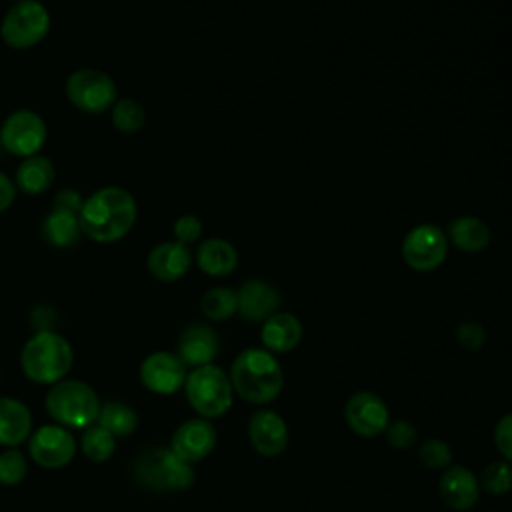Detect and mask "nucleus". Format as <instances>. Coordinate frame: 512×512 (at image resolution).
Listing matches in <instances>:
<instances>
[{
	"instance_id": "1",
	"label": "nucleus",
	"mask_w": 512,
	"mask_h": 512,
	"mask_svg": "<svg viewBox=\"0 0 512 512\" xmlns=\"http://www.w3.org/2000/svg\"><path fill=\"white\" fill-rule=\"evenodd\" d=\"M138 218L132 192L122 186H102L84 198L78 220L82 236L96 244H112L130 234Z\"/></svg>"
},
{
	"instance_id": "2",
	"label": "nucleus",
	"mask_w": 512,
	"mask_h": 512,
	"mask_svg": "<svg viewBox=\"0 0 512 512\" xmlns=\"http://www.w3.org/2000/svg\"><path fill=\"white\" fill-rule=\"evenodd\" d=\"M228 376L234 394L254 406L272 404L284 388L282 364L266 348L242 350L234 358Z\"/></svg>"
},
{
	"instance_id": "3",
	"label": "nucleus",
	"mask_w": 512,
	"mask_h": 512,
	"mask_svg": "<svg viewBox=\"0 0 512 512\" xmlns=\"http://www.w3.org/2000/svg\"><path fill=\"white\" fill-rule=\"evenodd\" d=\"M74 362L70 342L54 332L40 330L30 336L20 352V366L28 380L36 384H56L66 378Z\"/></svg>"
},
{
	"instance_id": "4",
	"label": "nucleus",
	"mask_w": 512,
	"mask_h": 512,
	"mask_svg": "<svg viewBox=\"0 0 512 512\" xmlns=\"http://www.w3.org/2000/svg\"><path fill=\"white\" fill-rule=\"evenodd\" d=\"M134 480L154 492H182L194 482V468L170 446L142 450L132 466Z\"/></svg>"
},
{
	"instance_id": "5",
	"label": "nucleus",
	"mask_w": 512,
	"mask_h": 512,
	"mask_svg": "<svg viewBox=\"0 0 512 512\" xmlns=\"http://www.w3.org/2000/svg\"><path fill=\"white\" fill-rule=\"evenodd\" d=\"M44 406L56 424L68 430H84L96 422L100 400L90 384L64 378L48 388Z\"/></svg>"
},
{
	"instance_id": "6",
	"label": "nucleus",
	"mask_w": 512,
	"mask_h": 512,
	"mask_svg": "<svg viewBox=\"0 0 512 512\" xmlns=\"http://www.w3.org/2000/svg\"><path fill=\"white\" fill-rule=\"evenodd\" d=\"M184 394L192 410L206 420L224 416L234 402L230 376L216 364L192 368L184 382Z\"/></svg>"
},
{
	"instance_id": "7",
	"label": "nucleus",
	"mask_w": 512,
	"mask_h": 512,
	"mask_svg": "<svg viewBox=\"0 0 512 512\" xmlns=\"http://www.w3.org/2000/svg\"><path fill=\"white\" fill-rule=\"evenodd\" d=\"M52 16L40 0L14 2L0 22V38L8 48L30 50L50 32Z\"/></svg>"
},
{
	"instance_id": "8",
	"label": "nucleus",
	"mask_w": 512,
	"mask_h": 512,
	"mask_svg": "<svg viewBox=\"0 0 512 512\" xmlns=\"http://www.w3.org/2000/svg\"><path fill=\"white\" fill-rule=\"evenodd\" d=\"M68 102L86 114L110 112L118 100V88L110 74L98 68H78L64 84Z\"/></svg>"
},
{
	"instance_id": "9",
	"label": "nucleus",
	"mask_w": 512,
	"mask_h": 512,
	"mask_svg": "<svg viewBox=\"0 0 512 512\" xmlns=\"http://www.w3.org/2000/svg\"><path fill=\"white\" fill-rule=\"evenodd\" d=\"M48 140V128L44 118L30 110V108H18L10 112L2 126H0V144L2 148L12 154L22 158L40 154Z\"/></svg>"
},
{
	"instance_id": "10",
	"label": "nucleus",
	"mask_w": 512,
	"mask_h": 512,
	"mask_svg": "<svg viewBox=\"0 0 512 512\" xmlns=\"http://www.w3.org/2000/svg\"><path fill=\"white\" fill-rule=\"evenodd\" d=\"M402 260L416 272L436 270L448 254V238L434 224L414 226L402 240Z\"/></svg>"
},
{
	"instance_id": "11",
	"label": "nucleus",
	"mask_w": 512,
	"mask_h": 512,
	"mask_svg": "<svg viewBox=\"0 0 512 512\" xmlns=\"http://www.w3.org/2000/svg\"><path fill=\"white\" fill-rule=\"evenodd\" d=\"M28 454L32 462L46 470H58L72 462L76 454V438L72 430L60 424H44L28 438Z\"/></svg>"
},
{
	"instance_id": "12",
	"label": "nucleus",
	"mask_w": 512,
	"mask_h": 512,
	"mask_svg": "<svg viewBox=\"0 0 512 512\" xmlns=\"http://www.w3.org/2000/svg\"><path fill=\"white\" fill-rule=\"evenodd\" d=\"M344 420L356 436L376 438L388 428L390 410L376 392L358 390L344 404Z\"/></svg>"
},
{
	"instance_id": "13",
	"label": "nucleus",
	"mask_w": 512,
	"mask_h": 512,
	"mask_svg": "<svg viewBox=\"0 0 512 512\" xmlns=\"http://www.w3.org/2000/svg\"><path fill=\"white\" fill-rule=\"evenodd\" d=\"M140 382L144 388H148L154 394H174L180 388H184L188 368L186 364L178 358L176 352L168 350H158L148 354L142 364H140Z\"/></svg>"
},
{
	"instance_id": "14",
	"label": "nucleus",
	"mask_w": 512,
	"mask_h": 512,
	"mask_svg": "<svg viewBox=\"0 0 512 512\" xmlns=\"http://www.w3.org/2000/svg\"><path fill=\"white\" fill-rule=\"evenodd\" d=\"M246 434L254 452L264 458L280 456L290 440L286 420L276 410H270L266 406L258 408L250 416L246 424Z\"/></svg>"
},
{
	"instance_id": "15",
	"label": "nucleus",
	"mask_w": 512,
	"mask_h": 512,
	"mask_svg": "<svg viewBox=\"0 0 512 512\" xmlns=\"http://www.w3.org/2000/svg\"><path fill=\"white\" fill-rule=\"evenodd\" d=\"M216 442H218V434L212 420L196 416L182 422L174 430L170 438V448L182 460H186L188 464H194L204 460L208 454H212V450L216 448Z\"/></svg>"
},
{
	"instance_id": "16",
	"label": "nucleus",
	"mask_w": 512,
	"mask_h": 512,
	"mask_svg": "<svg viewBox=\"0 0 512 512\" xmlns=\"http://www.w3.org/2000/svg\"><path fill=\"white\" fill-rule=\"evenodd\" d=\"M480 482L478 476L462 466V464H450L446 470H442L440 482H438V494L440 500L454 512H466L470 510L478 498H480Z\"/></svg>"
},
{
	"instance_id": "17",
	"label": "nucleus",
	"mask_w": 512,
	"mask_h": 512,
	"mask_svg": "<svg viewBox=\"0 0 512 512\" xmlns=\"http://www.w3.org/2000/svg\"><path fill=\"white\" fill-rule=\"evenodd\" d=\"M192 266V252L186 244L166 240L154 244L146 256V268L158 282H178Z\"/></svg>"
},
{
	"instance_id": "18",
	"label": "nucleus",
	"mask_w": 512,
	"mask_h": 512,
	"mask_svg": "<svg viewBox=\"0 0 512 512\" xmlns=\"http://www.w3.org/2000/svg\"><path fill=\"white\" fill-rule=\"evenodd\" d=\"M220 352L218 332L208 324H190L186 326L176 342V354L186 364V368H198L214 364V358Z\"/></svg>"
},
{
	"instance_id": "19",
	"label": "nucleus",
	"mask_w": 512,
	"mask_h": 512,
	"mask_svg": "<svg viewBox=\"0 0 512 512\" xmlns=\"http://www.w3.org/2000/svg\"><path fill=\"white\" fill-rule=\"evenodd\" d=\"M238 316L246 322H264L268 316L278 312L280 294L278 290L264 280H248L238 290Z\"/></svg>"
},
{
	"instance_id": "20",
	"label": "nucleus",
	"mask_w": 512,
	"mask_h": 512,
	"mask_svg": "<svg viewBox=\"0 0 512 512\" xmlns=\"http://www.w3.org/2000/svg\"><path fill=\"white\" fill-rule=\"evenodd\" d=\"M302 324L290 312H274L262 322L260 340L262 348L272 354H286L292 352L302 340Z\"/></svg>"
},
{
	"instance_id": "21",
	"label": "nucleus",
	"mask_w": 512,
	"mask_h": 512,
	"mask_svg": "<svg viewBox=\"0 0 512 512\" xmlns=\"http://www.w3.org/2000/svg\"><path fill=\"white\" fill-rule=\"evenodd\" d=\"M32 434L30 408L10 396H0V446L16 448Z\"/></svg>"
},
{
	"instance_id": "22",
	"label": "nucleus",
	"mask_w": 512,
	"mask_h": 512,
	"mask_svg": "<svg viewBox=\"0 0 512 512\" xmlns=\"http://www.w3.org/2000/svg\"><path fill=\"white\" fill-rule=\"evenodd\" d=\"M12 180L16 184V190H20L28 196L44 194L56 180L54 162L44 154H34V156L22 158Z\"/></svg>"
},
{
	"instance_id": "23",
	"label": "nucleus",
	"mask_w": 512,
	"mask_h": 512,
	"mask_svg": "<svg viewBox=\"0 0 512 512\" xmlns=\"http://www.w3.org/2000/svg\"><path fill=\"white\" fill-rule=\"evenodd\" d=\"M194 260H196V266L204 274H208L212 278H222L236 270L238 252L224 238H208V240L200 242V246L196 248Z\"/></svg>"
},
{
	"instance_id": "24",
	"label": "nucleus",
	"mask_w": 512,
	"mask_h": 512,
	"mask_svg": "<svg viewBox=\"0 0 512 512\" xmlns=\"http://www.w3.org/2000/svg\"><path fill=\"white\" fill-rule=\"evenodd\" d=\"M42 236L54 248L74 246L82 236L78 214L52 208L42 220Z\"/></svg>"
},
{
	"instance_id": "25",
	"label": "nucleus",
	"mask_w": 512,
	"mask_h": 512,
	"mask_svg": "<svg viewBox=\"0 0 512 512\" xmlns=\"http://www.w3.org/2000/svg\"><path fill=\"white\" fill-rule=\"evenodd\" d=\"M448 236L450 242L466 254H478L490 244V230L476 216H460L452 220L448 226Z\"/></svg>"
},
{
	"instance_id": "26",
	"label": "nucleus",
	"mask_w": 512,
	"mask_h": 512,
	"mask_svg": "<svg viewBox=\"0 0 512 512\" xmlns=\"http://www.w3.org/2000/svg\"><path fill=\"white\" fill-rule=\"evenodd\" d=\"M96 424L106 428L114 438H124L136 430L138 414L132 406L112 400V402L100 404Z\"/></svg>"
},
{
	"instance_id": "27",
	"label": "nucleus",
	"mask_w": 512,
	"mask_h": 512,
	"mask_svg": "<svg viewBox=\"0 0 512 512\" xmlns=\"http://www.w3.org/2000/svg\"><path fill=\"white\" fill-rule=\"evenodd\" d=\"M200 310L210 322H224L238 314L236 290L228 286H214L200 298Z\"/></svg>"
},
{
	"instance_id": "28",
	"label": "nucleus",
	"mask_w": 512,
	"mask_h": 512,
	"mask_svg": "<svg viewBox=\"0 0 512 512\" xmlns=\"http://www.w3.org/2000/svg\"><path fill=\"white\" fill-rule=\"evenodd\" d=\"M110 122L120 134H136L146 124V110L134 98H118L110 108Z\"/></svg>"
},
{
	"instance_id": "29",
	"label": "nucleus",
	"mask_w": 512,
	"mask_h": 512,
	"mask_svg": "<svg viewBox=\"0 0 512 512\" xmlns=\"http://www.w3.org/2000/svg\"><path fill=\"white\" fill-rule=\"evenodd\" d=\"M116 448V438L102 428L100 424H92L82 430L80 436V450L92 462H106Z\"/></svg>"
},
{
	"instance_id": "30",
	"label": "nucleus",
	"mask_w": 512,
	"mask_h": 512,
	"mask_svg": "<svg viewBox=\"0 0 512 512\" xmlns=\"http://www.w3.org/2000/svg\"><path fill=\"white\" fill-rule=\"evenodd\" d=\"M480 490H484L490 496H504L512 490V464L506 460H494L490 462L480 478Z\"/></svg>"
},
{
	"instance_id": "31",
	"label": "nucleus",
	"mask_w": 512,
	"mask_h": 512,
	"mask_svg": "<svg viewBox=\"0 0 512 512\" xmlns=\"http://www.w3.org/2000/svg\"><path fill=\"white\" fill-rule=\"evenodd\" d=\"M418 462L428 470H446L454 464V454L444 440L428 438L418 446Z\"/></svg>"
},
{
	"instance_id": "32",
	"label": "nucleus",
	"mask_w": 512,
	"mask_h": 512,
	"mask_svg": "<svg viewBox=\"0 0 512 512\" xmlns=\"http://www.w3.org/2000/svg\"><path fill=\"white\" fill-rule=\"evenodd\" d=\"M28 474V462L18 448H6L0 452V484L16 486Z\"/></svg>"
},
{
	"instance_id": "33",
	"label": "nucleus",
	"mask_w": 512,
	"mask_h": 512,
	"mask_svg": "<svg viewBox=\"0 0 512 512\" xmlns=\"http://www.w3.org/2000/svg\"><path fill=\"white\" fill-rule=\"evenodd\" d=\"M384 436H386V442L396 448V450H408L416 444L418 440V430L412 422L408 420H390L388 428L384 430Z\"/></svg>"
},
{
	"instance_id": "34",
	"label": "nucleus",
	"mask_w": 512,
	"mask_h": 512,
	"mask_svg": "<svg viewBox=\"0 0 512 512\" xmlns=\"http://www.w3.org/2000/svg\"><path fill=\"white\" fill-rule=\"evenodd\" d=\"M172 234H174L176 242H182V244L190 246L202 236V222L194 214H182L174 220Z\"/></svg>"
},
{
	"instance_id": "35",
	"label": "nucleus",
	"mask_w": 512,
	"mask_h": 512,
	"mask_svg": "<svg viewBox=\"0 0 512 512\" xmlns=\"http://www.w3.org/2000/svg\"><path fill=\"white\" fill-rule=\"evenodd\" d=\"M492 438L502 460L512 464V412H506L498 418Z\"/></svg>"
},
{
	"instance_id": "36",
	"label": "nucleus",
	"mask_w": 512,
	"mask_h": 512,
	"mask_svg": "<svg viewBox=\"0 0 512 512\" xmlns=\"http://www.w3.org/2000/svg\"><path fill=\"white\" fill-rule=\"evenodd\" d=\"M456 340L460 342V346L468 352H474L478 348H482L484 340H486V332L482 328L480 322L474 320H466L456 328Z\"/></svg>"
},
{
	"instance_id": "37",
	"label": "nucleus",
	"mask_w": 512,
	"mask_h": 512,
	"mask_svg": "<svg viewBox=\"0 0 512 512\" xmlns=\"http://www.w3.org/2000/svg\"><path fill=\"white\" fill-rule=\"evenodd\" d=\"M82 194L74 188H64L60 190L54 200H52V208L56 210H66V212H74V214H80V208H82Z\"/></svg>"
},
{
	"instance_id": "38",
	"label": "nucleus",
	"mask_w": 512,
	"mask_h": 512,
	"mask_svg": "<svg viewBox=\"0 0 512 512\" xmlns=\"http://www.w3.org/2000/svg\"><path fill=\"white\" fill-rule=\"evenodd\" d=\"M16 192H18V190H16L14 180H12L8 174H4V172L0 170V214L6 212V210L14 204Z\"/></svg>"
},
{
	"instance_id": "39",
	"label": "nucleus",
	"mask_w": 512,
	"mask_h": 512,
	"mask_svg": "<svg viewBox=\"0 0 512 512\" xmlns=\"http://www.w3.org/2000/svg\"><path fill=\"white\" fill-rule=\"evenodd\" d=\"M10 2H12V4H14V2H20V0H10Z\"/></svg>"
}]
</instances>
